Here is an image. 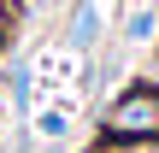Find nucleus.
Wrapping results in <instances>:
<instances>
[{"instance_id": "obj_1", "label": "nucleus", "mask_w": 159, "mask_h": 153, "mask_svg": "<svg viewBox=\"0 0 159 153\" xmlns=\"http://www.w3.org/2000/svg\"><path fill=\"white\" fill-rule=\"evenodd\" d=\"M100 147H136V142H159V94L136 77L112 94V106L100 112Z\"/></svg>"}, {"instance_id": "obj_2", "label": "nucleus", "mask_w": 159, "mask_h": 153, "mask_svg": "<svg viewBox=\"0 0 159 153\" xmlns=\"http://www.w3.org/2000/svg\"><path fill=\"white\" fill-rule=\"evenodd\" d=\"M100 29H106L100 0H77L71 18H65V29H59V41H65L71 53H94V47H100Z\"/></svg>"}, {"instance_id": "obj_3", "label": "nucleus", "mask_w": 159, "mask_h": 153, "mask_svg": "<svg viewBox=\"0 0 159 153\" xmlns=\"http://www.w3.org/2000/svg\"><path fill=\"white\" fill-rule=\"evenodd\" d=\"M65 136H71V106H47V112L35 118V142H41V147H59Z\"/></svg>"}, {"instance_id": "obj_4", "label": "nucleus", "mask_w": 159, "mask_h": 153, "mask_svg": "<svg viewBox=\"0 0 159 153\" xmlns=\"http://www.w3.org/2000/svg\"><path fill=\"white\" fill-rule=\"evenodd\" d=\"M6 83H12V112H18V118H30V88H35V71H30V59H12Z\"/></svg>"}, {"instance_id": "obj_5", "label": "nucleus", "mask_w": 159, "mask_h": 153, "mask_svg": "<svg viewBox=\"0 0 159 153\" xmlns=\"http://www.w3.org/2000/svg\"><path fill=\"white\" fill-rule=\"evenodd\" d=\"M153 35H159V12H153V6H136V12L124 18V41L142 47V41H153Z\"/></svg>"}, {"instance_id": "obj_6", "label": "nucleus", "mask_w": 159, "mask_h": 153, "mask_svg": "<svg viewBox=\"0 0 159 153\" xmlns=\"http://www.w3.org/2000/svg\"><path fill=\"white\" fill-rule=\"evenodd\" d=\"M142 83H148V88L159 94V47H153V59H148V71H142Z\"/></svg>"}, {"instance_id": "obj_7", "label": "nucleus", "mask_w": 159, "mask_h": 153, "mask_svg": "<svg viewBox=\"0 0 159 153\" xmlns=\"http://www.w3.org/2000/svg\"><path fill=\"white\" fill-rule=\"evenodd\" d=\"M83 153H118V147H100V142H94V147H83Z\"/></svg>"}, {"instance_id": "obj_8", "label": "nucleus", "mask_w": 159, "mask_h": 153, "mask_svg": "<svg viewBox=\"0 0 159 153\" xmlns=\"http://www.w3.org/2000/svg\"><path fill=\"white\" fill-rule=\"evenodd\" d=\"M18 153H59V147H18Z\"/></svg>"}, {"instance_id": "obj_9", "label": "nucleus", "mask_w": 159, "mask_h": 153, "mask_svg": "<svg viewBox=\"0 0 159 153\" xmlns=\"http://www.w3.org/2000/svg\"><path fill=\"white\" fill-rule=\"evenodd\" d=\"M65 6H77V0H65Z\"/></svg>"}]
</instances>
